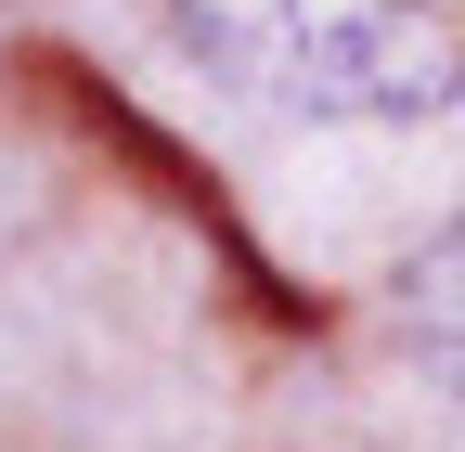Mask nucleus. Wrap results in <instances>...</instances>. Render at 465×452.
<instances>
[{
    "instance_id": "f03ea898",
    "label": "nucleus",
    "mask_w": 465,
    "mask_h": 452,
    "mask_svg": "<svg viewBox=\"0 0 465 452\" xmlns=\"http://www.w3.org/2000/svg\"><path fill=\"white\" fill-rule=\"evenodd\" d=\"M401 336H414V362L440 388H465V220L414 246V271H401Z\"/></svg>"
},
{
    "instance_id": "f257e3e1",
    "label": "nucleus",
    "mask_w": 465,
    "mask_h": 452,
    "mask_svg": "<svg viewBox=\"0 0 465 452\" xmlns=\"http://www.w3.org/2000/svg\"><path fill=\"white\" fill-rule=\"evenodd\" d=\"M182 39L246 103L323 130H414L465 103V26L440 0H182Z\"/></svg>"
}]
</instances>
